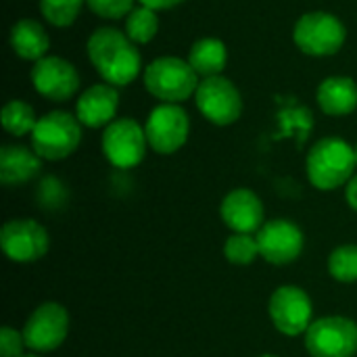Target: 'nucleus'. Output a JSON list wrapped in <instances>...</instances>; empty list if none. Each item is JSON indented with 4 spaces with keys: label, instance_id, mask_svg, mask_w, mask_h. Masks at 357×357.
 I'll use <instances>...</instances> for the list:
<instances>
[{
    "label": "nucleus",
    "instance_id": "bb28decb",
    "mask_svg": "<svg viewBox=\"0 0 357 357\" xmlns=\"http://www.w3.org/2000/svg\"><path fill=\"white\" fill-rule=\"evenodd\" d=\"M23 349H27L23 333L4 326L0 331V357H23Z\"/></svg>",
    "mask_w": 357,
    "mask_h": 357
},
{
    "label": "nucleus",
    "instance_id": "6ab92c4d",
    "mask_svg": "<svg viewBox=\"0 0 357 357\" xmlns=\"http://www.w3.org/2000/svg\"><path fill=\"white\" fill-rule=\"evenodd\" d=\"M10 48L23 61H40L48 56L50 36L46 27L36 19H19L10 27Z\"/></svg>",
    "mask_w": 357,
    "mask_h": 357
},
{
    "label": "nucleus",
    "instance_id": "0eeeda50",
    "mask_svg": "<svg viewBox=\"0 0 357 357\" xmlns=\"http://www.w3.org/2000/svg\"><path fill=\"white\" fill-rule=\"evenodd\" d=\"M69 312L56 301H46L38 305L23 324V339L29 351L50 354L59 349L69 335Z\"/></svg>",
    "mask_w": 357,
    "mask_h": 357
},
{
    "label": "nucleus",
    "instance_id": "9b49d317",
    "mask_svg": "<svg viewBox=\"0 0 357 357\" xmlns=\"http://www.w3.org/2000/svg\"><path fill=\"white\" fill-rule=\"evenodd\" d=\"M149 146L157 155L178 153L190 136V117L180 105H157L144 123Z\"/></svg>",
    "mask_w": 357,
    "mask_h": 357
},
{
    "label": "nucleus",
    "instance_id": "393cba45",
    "mask_svg": "<svg viewBox=\"0 0 357 357\" xmlns=\"http://www.w3.org/2000/svg\"><path fill=\"white\" fill-rule=\"evenodd\" d=\"M86 0H40L42 17L54 27H69L82 13Z\"/></svg>",
    "mask_w": 357,
    "mask_h": 357
},
{
    "label": "nucleus",
    "instance_id": "423d86ee",
    "mask_svg": "<svg viewBox=\"0 0 357 357\" xmlns=\"http://www.w3.org/2000/svg\"><path fill=\"white\" fill-rule=\"evenodd\" d=\"M195 105L209 123L220 128L236 123L245 107L241 90L224 75L201 79L195 94Z\"/></svg>",
    "mask_w": 357,
    "mask_h": 357
},
{
    "label": "nucleus",
    "instance_id": "a211bd4d",
    "mask_svg": "<svg viewBox=\"0 0 357 357\" xmlns=\"http://www.w3.org/2000/svg\"><path fill=\"white\" fill-rule=\"evenodd\" d=\"M318 107L324 115L345 117L357 109V84L347 75H331L316 90Z\"/></svg>",
    "mask_w": 357,
    "mask_h": 357
},
{
    "label": "nucleus",
    "instance_id": "ddd939ff",
    "mask_svg": "<svg viewBox=\"0 0 357 357\" xmlns=\"http://www.w3.org/2000/svg\"><path fill=\"white\" fill-rule=\"evenodd\" d=\"M259 255L272 266H289L297 261L305 247L303 230L293 220H270L255 234Z\"/></svg>",
    "mask_w": 357,
    "mask_h": 357
},
{
    "label": "nucleus",
    "instance_id": "5701e85b",
    "mask_svg": "<svg viewBox=\"0 0 357 357\" xmlns=\"http://www.w3.org/2000/svg\"><path fill=\"white\" fill-rule=\"evenodd\" d=\"M328 274L343 282H357V245H341L328 255Z\"/></svg>",
    "mask_w": 357,
    "mask_h": 357
},
{
    "label": "nucleus",
    "instance_id": "4468645a",
    "mask_svg": "<svg viewBox=\"0 0 357 357\" xmlns=\"http://www.w3.org/2000/svg\"><path fill=\"white\" fill-rule=\"evenodd\" d=\"M31 86L33 90L52 102H65L73 98L79 90V73L63 56L48 54L33 63L31 67Z\"/></svg>",
    "mask_w": 357,
    "mask_h": 357
},
{
    "label": "nucleus",
    "instance_id": "f3484780",
    "mask_svg": "<svg viewBox=\"0 0 357 357\" xmlns=\"http://www.w3.org/2000/svg\"><path fill=\"white\" fill-rule=\"evenodd\" d=\"M42 169V159L33 149L23 144H4L0 149V182L4 186H21L33 180Z\"/></svg>",
    "mask_w": 357,
    "mask_h": 357
},
{
    "label": "nucleus",
    "instance_id": "2eb2a0df",
    "mask_svg": "<svg viewBox=\"0 0 357 357\" xmlns=\"http://www.w3.org/2000/svg\"><path fill=\"white\" fill-rule=\"evenodd\" d=\"M222 222L238 234H257L266 224V209L261 199L251 188L230 190L220 205Z\"/></svg>",
    "mask_w": 357,
    "mask_h": 357
},
{
    "label": "nucleus",
    "instance_id": "dca6fc26",
    "mask_svg": "<svg viewBox=\"0 0 357 357\" xmlns=\"http://www.w3.org/2000/svg\"><path fill=\"white\" fill-rule=\"evenodd\" d=\"M119 109V92L115 86L102 82L86 88L75 102V117L84 128H107L115 121Z\"/></svg>",
    "mask_w": 357,
    "mask_h": 357
},
{
    "label": "nucleus",
    "instance_id": "412c9836",
    "mask_svg": "<svg viewBox=\"0 0 357 357\" xmlns=\"http://www.w3.org/2000/svg\"><path fill=\"white\" fill-rule=\"evenodd\" d=\"M38 123V117H36V111L29 102L25 100H8L2 109V128L15 136V138H21V136H27L33 132Z\"/></svg>",
    "mask_w": 357,
    "mask_h": 357
},
{
    "label": "nucleus",
    "instance_id": "2f4dec72",
    "mask_svg": "<svg viewBox=\"0 0 357 357\" xmlns=\"http://www.w3.org/2000/svg\"><path fill=\"white\" fill-rule=\"evenodd\" d=\"M354 151H356V161H357V142H356V146H354Z\"/></svg>",
    "mask_w": 357,
    "mask_h": 357
},
{
    "label": "nucleus",
    "instance_id": "1a4fd4ad",
    "mask_svg": "<svg viewBox=\"0 0 357 357\" xmlns=\"http://www.w3.org/2000/svg\"><path fill=\"white\" fill-rule=\"evenodd\" d=\"M305 349L312 357H354L357 324L345 316L318 318L305 333Z\"/></svg>",
    "mask_w": 357,
    "mask_h": 357
},
{
    "label": "nucleus",
    "instance_id": "6e6552de",
    "mask_svg": "<svg viewBox=\"0 0 357 357\" xmlns=\"http://www.w3.org/2000/svg\"><path fill=\"white\" fill-rule=\"evenodd\" d=\"M102 155L117 169H132L146 157L149 140L144 126L130 117H119L109 123L102 132Z\"/></svg>",
    "mask_w": 357,
    "mask_h": 357
},
{
    "label": "nucleus",
    "instance_id": "7ed1b4c3",
    "mask_svg": "<svg viewBox=\"0 0 357 357\" xmlns=\"http://www.w3.org/2000/svg\"><path fill=\"white\" fill-rule=\"evenodd\" d=\"M142 82L153 98L169 105L195 98L201 84L190 63L180 56H159L151 61L142 71Z\"/></svg>",
    "mask_w": 357,
    "mask_h": 357
},
{
    "label": "nucleus",
    "instance_id": "b1692460",
    "mask_svg": "<svg viewBox=\"0 0 357 357\" xmlns=\"http://www.w3.org/2000/svg\"><path fill=\"white\" fill-rule=\"evenodd\" d=\"M224 255L234 266H251L259 255V245L253 234L232 232L224 243Z\"/></svg>",
    "mask_w": 357,
    "mask_h": 357
},
{
    "label": "nucleus",
    "instance_id": "4be33fe9",
    "mask_svg": "<svg viewBox=\"0 0 357 357\" xmlns=\"http://www.w3.org/2000/svg\"><path fill=\"white\" fill-rule=\"evenodd\" d=\"M159 31V17L157 10L149 6H136L126 17V33L134 44H149Z\"/></svg>",
    "mask_w": 357,
    "mask_h": 357
},
{
    "label": "nucleus",
    "instance_id": "a878e982",
    "mask_svg": "<svg viewBox=\"0 0 357 357\" xmlns=\"http://www.w3.org/2000/svg\"><path fill=\"white\" fill-rule=\"evenodd\" d=\"M136 0H86L88 8L100 17V19H111V21H117V19H123L128 17L136 6H134Z\"/></svg>",
    "mask_w": 357,
    "mask_h": 357
},
{
    "label": "nucleus",
    "instance_id": "7c9ffc66",
    "mask_svg": "<svg viewBox=\"0 0 357 357\" xmlns=\"http://www.w3.org/2000/svg\"><path fill=\"white\" fill-rule=\"evenodd\" d=\"M259 357H278V356H274V354H264V356H259Z\"/></svg>",
    "mask_w": 357,
    "mask_h": 357
},
{
    "label": "nucleus",
    "instance_id": "c85d7f7f",
    "mask_svg": "<svg viewBox=\"0 0 357 357\" xmlns=\"http://www.w3.org/2000/svg\"><path fill=\"white\" fill-rule=\"evenodd\" d=\"M345 201H347V205L357 211V174L347 182V186H345Z\"/></svg>",
    "mask_w": 357,
    "mask_h": 357
},
{
    "label": "nucleus",
    "instance_id": "aec40b11",
    "mask_svg": "<svg viewBox=\"0 0 357 357\" xmlns=\"http://www.w3.org/2000/svg\"><path fill=\"white\" fill-rule=\"evenodd\" d=\"M186 61L199 77H215L228 65V48L220 38H201L190 46Z\"/></svg>",
    "mask_w": 357,
    "mask_h": 357
},
{
    "label": "nucleus",
    "instance_id": "c756f323",
    "mask_svg": "<svg viewBox=\"0 0 357 357\" xmlns=\"http://www.w3.org/2000/svg\"><path fill=\"white\" fill-rule=\"evenodd\" d=\"M23 357H40V354H27V356Z\"/></svg>",
    "mask_w": 357,
    "mask_h": 357
},
{
    "label": "nucleus",
    "instance_id": "f8f14e48",
    "mask_svg": "<svg viewBox=\"0 0 357 357\" xmlns=\"http://www.w3.org/2000/svg\"><path fill=\"white\" fill-rule=\"evenodd\" d=\"M2 253L15 264L40 261L50 249V236L46 228L29 218L8 220L0 230Z\"/></svg>",
    "mask_w": 357,
    "mask_h": 357
},
{
    "label": "nucleus",
    "instance_id": "f257e3e1",
    "mask_svg": "<svg viewBox=\"0 0 357 357\" xmlns=\"http://www.w3.org/2000/svg\"><path fill=\"white\" fill-rule=\"evenodd\" d=\"M126 31L115 27H98L86 42L88 59L102 82L123 88L130 86L142 71V54Z\"/></svg>",
    "mask_w": 357,
    "mask_h": 357
},
{
    "label": "nucleus",
    "instance_id": "20e7f679",
    "mask_svg": "<svg viewBox=\"0 0 357 357\" xmlns=\"http://www.w3.org/2000/svg\"><path fill=\"white\" fill-rule=\"evenodd\" d=\"M29 138L42 161H63L79 149L82 123L67 111H50L38 117Z\"/></svg>",
    "mask_w": 357,
    "mask_h": 357
},
{
    "label": "nucleus",
    "instance_id": "39448f33",
    "mask_svg": "<svg viewBox=\"0 0 357 357\" xmlns=\"http://www.w3.org/2000/svg\"><path fill=\"white\" fill-rule=\"evenodd\" d=\"M345 23L328 10H310L293 27V42L307 56H333L345 46Z\"/></svg>",
    "mask_w": 357,
    "mask_h": 357
},
{
    "label": "nucleus",
    "instance_id": "cd10ccee",
    "mask_svg": "<svg viewBox=\"0 0 357 357\" xmlns=\"http://www.w3.org/2000/svg\"><path fill=\"white\" fill-rule=\"evenodd\" d=\"M138 2L153 10H169V8H176L178 4H182L184 0H138Z\"/></svg>",
    "mask_w": 357,
    "mask_h": 357
},
{
    "label": "nucleus",
    "instance_id": "9d476101",
    "mask_svg": "<svg viewBox=\"0 0 357 357\" xmlns=\"http://www.w3.org/2000/svg\"><path fill=\"white\" fill-rule=\"evenodd\" d=\"M268 314L274 328L284 337H301L314 322L312 299L295 284H282L270 295Z\"/></svg>",
    "mask_w": 357,
    "mask_h": 357
},
{
    "label": "nucleus",
    "instance_id": "f03ea898",
    "mask_svg": "<svg viewBox=\"0 0 357 357\" xmlns=\"http://www.w3.org/2000/svg\"><path fill=\"white\" fill-rule=\"evenodd\" d=\"M356 167L354 146L339 136H326L318 140L305 159L307 180L314 188L324 192L347 186V182L356 176Z\"/></svg>",
    "mask_w": 357,
    "mask_h": 357
}]
</instances>
